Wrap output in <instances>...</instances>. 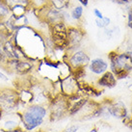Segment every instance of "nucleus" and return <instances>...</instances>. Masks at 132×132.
<instances>
[{
  "mask_svg": "<svg viewBox=\"0 0 132 132\" xmlns=\"http://www.w3.org/2000/svg\"><path fill=\"white\" fill-rule=\"evenodd\" d=\"M44 36V32L28 25L15 30L12 40L26 59L39 62L46 56Z\"/></svg>",
  "mask_w": 132,
  "mask_h": 132,
  "instance_id": "1",
  "label": "nucleus"
},
{
  "mask_svg": "<svg viewBox=\"0 0 132 132\" xmlns=\"http://www.w3.org/2000/svg\"><path fill=\"white\" fill-rule=\"evenodd\" d=\"M19 114L21 120L20 126L26 132H33L39 129L49 116L47 105L37 103H32L26 106L19 111Z\"/></svg>",
  "mask_w": 132,
  "mask_h": 132,
  "instance_id": "2",
  "label": "nucleus"
},
{
  "mask_svg": "<svg viewBox=\"0 0 132 132\" xmlns=\"http://www.w3.org/2000/svg\"><path fill=\"white\" fill-rule=\"evenodd\" d=\"M109 62V70H111L117 79H122L132 71V51L119 52L112 50L107 55Z\"/></svg>",
  "mask_w": 132,
  "mask_h": 132,
  "instance_id": "3",
  "label": "nucleus"
},
{
  "mask_svg": "<svg viewBox=\"0 0 132 132\" xmlns=\"http://www.w3.org/2000/svg\"><path fill=\"white\" fill-rule=\"evenodd\" d=\"M0 108L3 113L19 112L21 110L19 92L14 87L0 88Z\"/></svg>",
  "mask_w": 132,
  "mask_h": 132,
  "instance_id": "4",
  "label": "nucleus"
},
{
  "mask_svg": "<svg viewBox=\"0 0 132 132\" xmlns=\"http://www.w3.org/2000/svg\"><path fill=\"white\" fill-rule=\"evenodd\" d=\"M91 57L84 49L81 47L73 48V49H67V54L65 61L70 66L71 70L76 68H87Z\"/></svg>",
  "mask_w": 132,
  "mask_h": 132,
  "instance_id": "5",
  "label": "nucleus"
},
{
  "mask_svg": "<svg viewBox=\"0 0 132 132\" xmlns=\"http://www.w3.org/2000/svg\"><path fill=\"white\" fill-rule=\"evenodd\" d=\"M86 33L80 25H70L68 26V40L69 47L68 49L80 47L81 43L83 42Z\"/></svg>",
  "mask_w": 132,
  "mask_h": 132,
  "instance_id": "6",
  "label": "nucleus"
},
{
  "mask_svg": "<svg viewBox=\"0 0 132 132\" xmlns=\"http://www.w3.org/2000/svg\"><path fill=\"white\" fill-rule=\"evenodd\" d=\"M109 70V62L103 57L92 58L87 66V74L98 77Z\"/></svg>",
  "mask_w": 132,
  "mask_h": 132,
  "instance_id": "7",
  "label": "nucleus"
},
{
  "mask_svg": "<svg viewBox=\"0 0 132 132\" xmlns=\"http://www.w3.org/2000/svg\"><path fill=\"white\" fill-rule=\"evenodd\" d=\"M21 120L19 112L3 113L0 118V127L5 130H11L20 126Z\"/></svg>",
  "mask_w": 132,
  "mask_h": 132,
  "instance_id": "8",
  "label": "nucleus"
},
{
  "mask_svg": "<svg viewBox=\"0 0 132 132\" xmlns=\"http://www.w3.org/2000/svg\"><path fill=\"white\" fill-rule=\"evenodd\" d=\"M60 90L61 94L66 97L78 94L79 93L78 81L70 74L60 80Z\"/></svg>",
  "mask_w": 132,
  "mask_h": 132,
  "instance_id": "9",
  "label": "nucleus"
},
{
  "mask_svg": "<svg viewBox=\"0 0 132 132\" xmlns=\"http://www.w3.org/2000/svg\"><path fill=\"white\" fill-rule=\"evenodd\" d=\"M105 106H103L104 110H106L109 115L115 118L123 119L127 116L126 107L121 101H105Z\"/></svg>",
  "mask_w": 132,
  "mask_h": 132,
  "instance_id": "10",
  "label": "nucleus"
},
{
  "mask_svg": "<svg viewBox=\"0 0 132 132\" xmlns=\"http://www.w3.org/2000/svg\"><path fill=\"white\" fill-rule=\"evenodd\" d=\"M117 78L114 75V73L111 70H107L106 72L101 74L95 79V86L99 89L107 88V89H112L117 85Z\"/></svg>",
  "mask_w": 132,
  "mask_h": 132,
  "instance_id": "11",
  "label": "nucleus"
},
{
  "mask_svg": "<svg viewBox=\"0 0 132 132\" xmlns=\"http://www.w3.org/2000/svg\"><path fill=\"white\" fill-rule=\"evenodd\" d=\"M69 12H70V18L72 19L74 25H80V23L82 22L83 18H84V7L79 4L74 3L70 8Z\"/></svg>",
  "mask_w": 132,
  "mask_h": 132,
  "instance_id": "12",
  "label": "nucleus"
},
{
  "mask_svg": "<svg viewBox=\"0 0 132 132\" xmlns=\"http://www.w3.org/2000/svg\"><path fill=\"white\" fill-rule=\"evenodd\" d=\"M19 102H20L21 110L23 108H25L26 106H28V105L33 103L34 95H33L32 90L30 88H24V89L19 90Z\"/></svg>",
  "mask_w": 132,
  "mask_h": 132,
  "instance_id": "13",
  "label": "nucleus"
},
{
  "mask_svg": "<svg viewBox=\"0 0 132 132\" xmlns=\"http://www.w3.org/2000/svg\"><path fill=\"white\" fill-rule=\"evenodd\" d=\"M28 10L29 9L24 5H15L11 8V15H14L15 18H19V16L26 15Z\"/></svg>",
  "mask_w": 132,
  "mask_h": 132,
  "instance_id": "14",
  "label": "nucleus"
},
{
  "mask_svg": "<svg viewBox=\"0 0 132 132\" xmlns=\"http://www.w3.org/2000/svg\"><path fill=\"white\" fill-rule=\"evenodd\" d=\"M100 30H101V32H99V34H100L101 37L104 38L105 40H111V39L115 36L116 32H117V31H116V30H117V27L111 24L109 27H106V28H104V29H100Z\"/></svg>",
  "mask_w": 132,
  "mask_h": 132,
  "instance_id": "15",
  "label": "nucleus"
},
{
  "mask_svg": "<svg viewBox=\"0 0 132 132\" xmlns=\"http://www.w3.org/2000/svg\"><path fill=\"white\" fill-rule=\"evenodd\" d=\"M112 24V20L109 16H103L102 19H95V25L100 29H104L106 27H109V26Z\"/></svg>",
  "mask_w": 132,
  "mask_h": 132,
  "instance_id": "16",
  "label": "nucleus"
},
{
  "mask_svg": "<svg viewBox=\"0 0 132 132\" xmlns=\"http://www.w3.org/2000/svg\"><path fill=\"white\" fill-rule=\"evenodd\" d=\"M11 15V9L8 7L4 0H0V19L5 20L8 16Z\"/></svg>",
  "mask_w": 132,
  "mask_h": 132,
  "instance_id": "17",
  "label": "nucleus"
},
{
  "mask_svg": "<svg viewBox=\"0 0 132 132\" xmlns=\"http://www.w3.org/2000/svg\"><path fill=\"white\" fill-rule=\"evenodd\" d=\"M10 81V78L8 76L7 72L5 70H0V82H3V83H8Z\"/></svg>",
  "mask_w": 132,
  "mask_h": 132,
  "instance_id": "18",
  "label": "nucleus"
},
{
  "mask_svg": "<svg viewBox=\"0 0 132 132\" xmlns=\"http://www.w3.org/2000/svg\"><path fill=\"white\" fill-rule=\"evenodd\" d=\"M93 15L95 16V19H102L103 16H104L103 13L99 10L98 8H94L93 9Z\"/></svg>",
  "mask_w": 132,
  "mask_h": 132,
  "instance_id": "19",
  "label": "nucleus"
},
{
  "mask_svg": "<svg viewBox=\"0 0 132 132\" xmlns=\"http://www.w3.org/2000/svg\"><path fill=\"white\" fill-rule=\"evenodd\" d=\"M122 8H123V10L126 13V15L127 14H132V0H128L127 3L125 4Z\"/></svg>",
  "mask_w": 132,
  "mask_h": 132,
  "instance_id": "20",
  "label": "nucleus"
},
{
  "mask_svg": "<svg viewBox=\"0 0 132 132\" xmlns=\"http://www.w3.org/2000/svg\"><path fill=\"white\" fill-rule=\"evenodd\" d=\"M126 25L129 29L132 30V14H127L126 15Z\"/></svg>",
  "mask_w": 132,
  "mask_h": 132,
  "instance_id": "21",
  "label": "nucleus"
},
{
  "mask_svg": "<svg viewBox=\"0 0 132 132\" xmlns=\"http://www.w3.org/2000/svg\"><path fill=\"white\" fill-rule=\"evenodd\" d=\"M114 4H116L118 6H121V7H123L125 4L127 3L128 0H111Z\"/></svg>",
  "mask_w": 132,
  "mask_h": 132,
  "instance_id": "22",
  "label": "nucleus"
},
{
  "mask_svg": "<svg viewBox=\"0 0 132 132\" xmlns=\"http://www.w3.org/2000/svg\"><path fill=\"white\" fill-rule=\"evenodd\" d=\"M77 4H79L81 6H83L84 8L88 7L89 3H90V0H74Z\"/></svg>",
  "mask_w": 132,
  "mask_h": 132,
  "instance_id": "23",
  "label": "nucleus"
},
{
  "mask_svg": "<svg viewBox=\"0 0 132 132\" xmlns=\"http://www.w3.org/2000/svg\"><path fill=\"white\" fill-rule=\"evenodd\" d=\"M77 130H78V126L77 125H70V127L65 129L63 132H77Z\"/></svg>",
  "mask_w": 132,
  "mask_h": 132,
  "instance_id": "24",
  "label": "nucleus"
},
{
  "mask_svg": "<svg viewBox=\"0 0 132 132\" xmlns=\"http://www.w3.org/2000/svg\"><path fill=\"white\" fill-rule=\"evenodd\" d=\"M4 132H26L24 129L22 128L21 126H19L15 129H11V130H5Z\"/></svg>",
  "mask_w": 132,
  "mask_h": 132,
  "instance_id": "25",
  "label": "nucleus"
},
{
  "mask_svg": "<svg viewBox=\"0 0 132 132\" xmlns=\"http://www.w3.org/2000/svg\"><path fill=\"white\" fill-rule=\"evenodd\" d=\"M33 132H45V131H44L43 129L39 128V129H37V130H35V131H33Z\"/></svg>",
  "mask_w": 132,
  "mask_h": 132,
  "instance_id": "26",
  "label": "nucleus"
},
{
  "mask_svg": "<svg viewBox=\"0 0 132 132\" xmlns=\"http://www.w3.org/2000/svg\"><path fill=\"white\" fill-rule=\"evenodd\" d=\"M2 114H3V111L1 110V108H0V118H1V116H2Z\"/></svg>",
  "mask_w": 132,
  "mask_h": 132,
  "instance_id": "27",
  "label": "nucleus"
},
{
  "mask_svg": "<svg viewBox=\"0 0 132 132\" xmlns=\"http://www.w3.org/2000/svg\"><path fill=\"white\" fill-rule=\"evenodd\" d=\"M90 132H97V131H96V129H92Z\"/></svg>",
  "mask_w": 132,
  "mask_h": 132,
  "instance_id": "28",
  "label": "nucleus"
}]
</instances>
